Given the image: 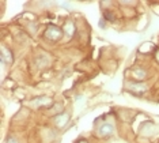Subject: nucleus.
<instances>
[{"instance_id":"5","label":"nucleus","mask_w":159,"mask_h":143,"mask_svg":"<svg viewBox=\"0 0 159 143\" xmlns=\"http://www.w3.org/2000/svg\"><path fill=\"white\" fill-rule=\"evenodd\" d=\"M63 31H66V34L67 36H71L75 33V26H74V22H67L66 25H64V29H63Z\"/></svg>"},{"instance_id":"10","label":"nucleus","mask_w":159,"mask_h":143,"mask_svg":"<svg viewBox=\"0 0 159 143\" xmlns=\"http://www.w3.org/2000/svg\"><path fill=\"white\" fill-rule=\"evenodd\" d=\"M78 143H87V142H86V141H83V139H80V141H79Z\"/></svg>"},{"instance_id":"9","label":"nucleus","mask_w":159,"mask_h":143,"mask_svg":"<svg viewBox=\"0 0 159 143\" xmlns=\"http://www.w3.org/2000/svg\"><path fill=\"white\" fill-rule=\"evenodd\" d=\"M99 26H101V27H105V23H103V19H101V22H99Z\"/></svg>"},{"instance_id":"7","label":"nucleus","mask_w":159,"mask_h":143,"mask_svg":"<svg viewBox=\"0 0 159 143\" xmlns=\"http://www.w3.org/2000/svg\"><path fill=\"white\" fill-rule=\"evenodd\" d=\"M105 18H106V19H109V21H111V22L114 21V17L111 15V14L109 12V11H105Z\"/></svg>"},{"instance_id":"3","label":"nucleus","mask_w":159,"mask_h":143,"mask_svg":"<svg viewBox=\"0 0 159 143\" xmlns=\"http://www.w3.org/2000/svg\"><path fill=\"white\" fill-rule=\"evenodd\" d=\"M99 134L102 135V136H109V135L113 134V127H111L110 124H103V126L99 128Z\"/></svg>"},{"instance_id":"2","label":"nucleus","mask_w":159,"mask_h":143,"mask_svg":"<svg viewBox=\"0 0 159 143\" xmlns=\"http://www.w3.org/2000/svg\"><path fill=\"white\" fill-rule=\"evenodd\" d=\"M2 61L7 64H11L12 63V55L10 50L6 49V46H2Z\"/></svg>"},{"instance_id":"6","label":"nucleus","mask_w":159,"mask_h":143,"mask_svg":"<svg viewBox=\"0 0 159 143\" xmlns=\"http://www.w3.org/2000/svg\"><path fill=\"white\" fill-rule=\"evenodd\" d=\"M146 76V71L143 68H135L133 69V78L135 79H143Z\"/></svg>"},{"instance_id":"1","label":"nucleus","mask_w":159,"mask_h":143,"mask_svg":"<svg viewBox=\"0 0 159 143\" xmlns=\"http://www.w3.org/2000/svg\"><path fill=\"white\" fill-rule=\"evenodd\" d=\"M63 36V30L59 29L57 26H49L46 29V33H45V37L50 40V41H59Z\"/></svg>"},{"instance_id":"4","label":"nucleus","mask_w":159,"mask_h":143,"mask_svg":"<svg viewBox=\"0 0 159 143\" xmlns=\"http://www.w3.org/2000/svg\"><path fill=\"white\" fill-rule=\"evenodd\" d=\"M128 89L131 91H135V93H143L144 90H146V87H144V85H142V83H135V85H132V83H129L128 85Z\"/></svg>"},{"instance_id":"8","label":"nucleus","mask_w":159,"mask_h":143,"mask_svg":"<svg viewBox=\"0 0 159 143\" xmlns=\"http://www.w3.org/2000/svg\"><path fill=\"white\" fill-rule=\"evenodd\" d=\"M7 143H18V142H16V139H14V138H8L7 139Z\"/></svg>"}]
</instances>
